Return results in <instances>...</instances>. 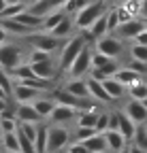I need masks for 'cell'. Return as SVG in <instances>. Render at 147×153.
<instances>
[{
  "instance_id": "cell-44",
  "label": "cell",
  "mask_w": 147,
  "mask_h": 153,
  "mask_svg": "<svg viewBox=\"0 0 147 153\" xmlns=\"http://www.w3.org/2000/svg\"><path fill=\"white\" fill-rule=\"evenodd\" d=\"M0 151H4V147H2V134H0Z\"/></svg>"
},
{
  "instance_id": "cell-35",
  "label": "cell",
  "mask_w": 147,
  "mask_h": 153,
  "mask_svg": "<svg viewBox=\"0 0 147 153\" xmlns=\"http://www.w3.org/2000/svg\"><path fill=\"white\" fill-rule=\"evenodd\" d=\"M126 66L132 68V70H137V72H141L143 76H147V62H141V60H134V57H130Z\"/></svg>"
},
{
  "instance_id": "cell-47",
  "label": "cell",
  "mask_w": 147,
  "mask_h": 153,
  "mask_svg": "<svg viewBox=\"0 0 147 153\" xmlns=\"http://www.w3.org/2000/svg\"><path fill=\"white\" fill-rule=\"evenodd\" d=\"M30 2H32V0H30Z\"/></svg>"
},
{
  "instance_id": "cell-29",
  "label": "cell",
  "mask_w": 147,
  "mask_h": 153,
  "mask_svg": "<svg viewBox=\"0 0 147 153\" xmlns=\"http://www.w3.org/2000/svg\"><path fill=\"white\" fill-rule=\"evenodd\" d=\"M28 4L26 2H17V4H7L4 7V11L0 13V19H11V17H17L24 9H26Z\"/></svg>"
},
{
  "instance_id": "cell-32",
  "label": "cell",
  "mask_w": 147,
  "mask_h": 153,
  "mask_svg": "<svg viewBox=\"0 0 147 153\" xmlns=\"http://www.w3.org/2000/svg\"><path fill=\"white\" fill-rule=\"evenodd\" d=\"M87 2H92V0H68L62 9H64V13H68V15H75V13H77L81 7H85Z\"/></svg>"
},
{
  "instance_id": "cell-17",
  "label": "cell",
  "mask_w": 147,
  "mask_h": 153,
  "mask_svg": "<svg viewBox=\"0 0 147 153\" xmlns=\"http://www.w3.org/2000/svg\"><path fill=\"white\" fill-rule=\"evenodd\" d=\"M102 85H104V89H107V94L111 96L113 100H122V98H128V87L124 85V83H119L115 76H107V79L102 81Z\"/></svg>"
},
{
  "instance_id": "cell-6",
  "label": "cell",
  "mask_w": 147,
  "mask_h": 153,
  "mask_svg": "<svg viewBox=\"0 0 147 153\" xmlns=\"http://www.w3.org/2000/svg\"><path fill=\"white\" fill-rule=\"evenodd\" d=\"M94 49L100 51V53H107V55L117 57V60H119V55H124V49H126V47H124V38H119L115 32H113V34L107 32V34H102V36L96 38Z\"/></svg>"
},
{
  "instance_id": "cell-36",
  "label": "cell",
  "mask_w": 147,
  "mask_h": 153,
  "mask_svg": "<svg viewBox=\"0 0 147 153\" xmlns=\"http://www.w3.org/2000/svg\"><path fill=\"white\" fill-rule=\"evenodd\" d=\"M119 126V117H117V111L109 113V130H117Z\"/></svg>"
},
{
  "instance_id": "cell-5",
  "label": "cell",
  "mask_w": 147,
  "mask_h": 153,
  "mask_svg": "<svg viewBox=\"0 0 147 153\" xmlns=\"http://www.w3.org/2000/svg\"><path fill=\"white\" fill-rule=\"evenodd\" d=\"M72 138V132L64 123H49V138H47V151H62L68 147Z\"/></svg>"
},
{
  "instance_id": "cell-1",
  "label": "cell",
  "mask_w": 147,
  "mask_h": 153,
  "mask_svg": "<svg viewBox=\"0 0 147 153\" xmlns=\"http://www.w3.org/2000/svg\"><path fill=\"white\" fill-rule=\"evenodd\" d=\"M107 7L109 4L104 2V0H92V2H87L85 7H81L75 15H72V19H75V28L77 30H87L107 11Z\"/></svg>"
},
{
  "instance_id": "cell-27",
  "label": "cell",
  "mask_w": 147,
  "mask_h": 153,
  "mask_svg": "<svg viewBox=\"0 0 147 153\" xmlns=\"http://www.w3.org/2000/svg\"><path fill=\"white\" fill-rule=\"evenodd\" d=\"M128 98L141 100V102L147 98V79H145V76L141 81H137V83H132L130 87H128Z\"/></svg>"
},
{
  "instance_id": "cell-25",
  "label": "cell",
  "mask_w": 147,
  "mask_h": 153,
  "mask_svg": "<svg viewBox=\"0 0 147 153\" xmlns=\"http://www.w3.org/2000/svg\"><path fill=\"white\" fill-rule=\"evenodd\" d=\"M117 117H119V126H117V130L124 134L128 140H132L134 130H137V123H134V121L126 115V111H117Z\"/></svg>"
},
{
  "instance_id": "cell-24",
  "label": "cell",
  "mask_w": 147,
  "mask_h": 153,
  "mask_svg": "<svg viewBox=\"0 0 147 153\" xmlns=\"http://www.w3.org/2000/svg\"><path fill=\"white\" fill-rule=\"evenodd\" d=\"M47 138H49V126L45 121L36 123V138H34V151L47 153Z\"/></svg>"
},
{
  "instance_id": "cell-45",
  "label": "cell",
  "mask_w": 147,
  "mask_h": 153,
  "mask_svg": "<svg viewBox=\"0 0 147 153\" xmlns=\"http://www.w3.org/2000/svg\"><path fill=\"white\" fill-rule=\"evenodd\" d=\"M0 134H2V115H0Z\"/></svg>"
},
{
  "instance_id": "cell-23",
  "label": "cell",
  "mask_w": 147,
  "mask_h": 153,
  "mask_svg": "<svg viewBox=\"0 0 147 153\" xmlns=\"http://www.w3.org/2000/svg\"><path fill=\"white\" fill-rule=\"evenodd\" d=\"M113 76H115L119 83H124L126 87H130L132 83H137V81L143 79V74H141V72H137V70H132V68H128V66H119L117 72H115Z\"/></svg>"
},
{
  "instance_id": "cell-34",
  "label": "cell",
  "mask_w": 147,
  "mask_h": 153,
  "mask_svg": "<svg viewBox=\"0 0 147 153\" xmlns=\"http://www.w3.org/2000/svg\"><path fill=\"white\" fill-rule=\"evenodd\" d=\"M107 130H109V111H98L96 132H107Z\"/></svg>"
},
{
  "instance_id": "cell-12",
  "label": "cell",
  "mask_w": 147,
  "mask_h": 153,
  "mask_svg": "<svg viewBox=\"0 0 147 153\" xmlns=\"http://www.w3.org/2000/svg\"><path fill=\"white\" fill-rule=\"evenodd\" d=\"M32 70L36 76H43V79H51L56 81V74L60 70L58 62H53V57H47V60H41V62H30Z\"/></svg>"
},
{
  "instance_id": "cell-39",
  "label": "cell",
  "mask_w": 147,
  "mask_h": 153,
  "mask_svg": "<svg viewBox=\"0 0 147 153\" xmlns=\"http://www.w3.org/2000/svg\"><path fill=\"white\" fill-rule=\"evenodd\" d=\"M9 41V32L2 28V24H0V45H2V43H7Z\"/></svg>"
},
{
  "instance_id": "cell-9",
  "label": "cell",
  "mask_w": 147,
  "mask_h": 153,
  "mask_svg": "<svg viewBox=\"0 0 147 153\" xmlns=\"http://www.w3.org/2000/svg\"><path fill=\"white\" fill-rule=\"evenodd\" d=\"M79 113H81V108H77V106H70V104L58 102L56 108L51 111V115H49L47 119H49L51 123H64V126H68L70 121H77Z\"/></svg>"
},
{
  "instance_id": "cell-42",
  "label": "cell",
  "mask_w": 147,
  "mask_h": 153,
  "mask_svg": "<svg viewBox=\"0 0 147 153\" xmlns=\"http://www.w3.org/2000/svg\"><path fill=\"white\" fill-rule=\"evenodd\" d=\"M4 7H7V0H0V13L4 11Z\"/></svg>"
},
{
  "instance_id": "cell-41",
  "label": "cell",
  "mask_w": 147,
  "mask_h": 153,
  "mask_svg": "<svg viewBox=\"0 0 147 153\" xmlns=\"http://www.w3.org/2000/svg\"><path fill=\"white\" fill-rule=\"evenodd\" d=\"M0 98H7V100H9V96H7V91L2 89V85H0Z\"/></svg>"
},
{
  "instance_id": "cell-15",
  "label": "cell",
  "mask_w": 147,
  "mask_h": 153,
  "mask_svg": "<svg viewBox=\"0 0 147 153\" xmlns=\"http://www.w3.org/2000/svg\"><path fill=\"white\" fill-rule=\"evenodd\" d=\"M66 2H68V0H32V2L28 4V11H32V13H36V15H43V17H45L49 11L62 9Z\"/></svg>"
},
{
  "instance_id": "cell-16",
  "label": "cell",
  "mask_w": 147,
  "mask_h": 153,
  "mask_svg": "<svg viewBox=\"0 0 147 153\" xmlns=\"http://www.w3.org/2000/svg\"><path fill=\"white\" fill-rule=\"evenodd\" d=\"M0 24H2V28L9 32V36H19V38H26L28 34H32V32H34L32 28L24 26L22 22H17L15 17H11V19H0Z\"/></svg>"
},
{
  "instance_id": "cell-10",
  "label": "cell",
  "mask_w": 147,
  "mask_h": 153,
  "mask_svg": "<svg viewBox=\"0 0 147 153\" xmlns=\"http://www.w3.org/2000/svg\"><path fill=\"white\" fill-rule=\"evenodd\" d=\"M15 119L17 121H30V123H41L45 121V117L34 108L32 102H15Z\"/></svg>"
},
{
  "instance_id": "cell-21",
  "label": "cell",
  "mask_w": 147,
  "mask_h": 153,
  "mask_svg": "<svg viewBox=\"0 0 147 153\" xmlns=\"http://www.w3.org/2000/svg\"><path fill=\"white\" fill-rule=\"evenodd\" d=\"M87 149V153H104L109 151L107 149V138H104V132H96V134H92L90 138L81 140Z\"/></svg>"
},
{
  "instance_id": "cell-20",
  "label": "cell",
  "mask_w": 147,
  "mask_h": 153,
  "mask_svg": "<svg viewBox=\"0 0 147 153\" xmlns=\"http://www.w3.org/2000/svg\"><path fill=\"white\" fill-rule=\"evenodd\" d=\"M72 30H75V19H72V15H64L60 22L47 32H51L53 36H60V38H68L72 34Z\"/></svg>"
},
{
  "instance_id": "cell-43",
  "label": "cell",
  "mask_w": 147,
  "mask_h": 153,
  "mask_svg": "<svg viewBox=\"0 0 147 153\" xmlns=\"http://www.w3.org/2000/svg\"><path fill=\"white\" fill-rule=\"evenodd\" d=\"M17 2H24V0H7V4H17Z\"/></svg>"
},
{
  "instance_id": "cell-33",
  "label": "cell",
  "mask_w": 147,
  "mask_h": 153,
  "mask_svg": "<svg viewBox=\"0 0 147 153\" xmlns=\"http://www.w3.org/2000/svg\"><path fill=\"white\" fill-rule=\"evenodd\" d=\"M107 26H109V32H115V28L119 26V17H117L115 7L113 9H107Z\"/></svg>"
},
{
  "instance_id": "cell-40",
  "label": "cell",
  "mask_w": 147,
  "mask_h": 153,
  "mask_svg": "<svg viewBox=\"0 0 147 153\" xmlns=\"http://www.w3.org/2000/svg\"><path fill=\"white\" fill-rule=\"evenodd\" d=\"M104 2H107V4H113V7H115V4H119V2H124V0H104Z\"/></svg>"
},
{
  "instance_id": "cell-14",
  "label": "cell",
  "mask_w": 147,
  "mask_h": 153,
  "mask_svg": "<svg viewBox=\"0 0 147 153\" xmlns=\"http://www.w3.org/2000/svg\"><path fill=\"white\" fill-rule=\"evenodd\" d=\"M124 111H126V115H128V117H130L134 123H145V121H147V106H145L141 100L128 98Z\"/></svg>"
},
{
  "instance_id": "cell-30",
  "label": "cell",
  "mask_w": 147,
  "mask_h": 153,
  "mask_svg": "<svg viewBox=\"0 0 147 153\" xmlns=\"http://www.w3.org/2000/svg\"><path fill=\"white\" fill-rule=\"evenodd\" d=\"M130 57L141 60V62H147V45L132 41V45H130Z\"/></svg>"
},
{
  "instance_id": "cell-18",
  "label": "cell",
  "mask_w": 147,
  "mask_h": 153,
  "mask_svg": "<svg viewBox=\"0 0 147 153\" xmlns=\"http://www.w3.org/2000/svg\"><path fill=\"white\" fill-rule=\"evenodd\" d=\"M64 89H68L70 94L79 96V98H90V89H87L85 76H70V79L64 83Z\"/></svg>"
},
{
  "instance_id": "cell-13",
  "label": "cell",
  "mask_w": 147,
  "mask_h": 153,
  "mask_svg": "<svg viewBox=\"0 0 147 153\" xmlns=\"http://www.w3.org/2000/svg\"><path fill=\"white\" fill-rule=\"evenodd\" d=\"M85 81H87V89H90V98H92V100H96L98 104H109V102H113V98L107 94L102 81H96V79H92V76H85Z\"/></svg>"
},
{
  "instance_id": "cell-4",
  "label": "cell",
  "mask_w": 147,
  "mask_h": 153,
  "mask_svg": "<svg viewBox=\"0 0 147 153\" xmlns=\"http://www.w3.org/2000/svg\"><path fill=\"white\" fill-rule=\"evenodd\" d=\"M83 45H85V36H68L66 38L64 45H62V49H60V60H58L60 70H64V72L68 70V66L79 55V51H81Z\"/></svg>"
},
{
  "instance_id": "cell-46",
  "label": "cell",
  "mask_w": 147,
  "mask_h": 153,
  "mask_svg": "<svg viewBox=\"0 0 147 153\" xmlns=\"http://www.w3.org/2000/svg\"><path fill=\"white\" fill-rule=\"evenodd\" d=\"M143 104H145V106H147V98H145V100H143Z\"/></svg>"
},
{
  "instance_id": "cell-22",
  "label": "cell",
  "mask_w": 147,
  "mask_h": 153,
  "mask_svg": "<svg viewBox=\"0 0 147 153\" xmlns=\"http://www.w3.org/2000/svg\"><path fill=\"white\" fill-rule=\"evenodd\" d=\"M32 104H34V108L39 111V113L43 115L45 119H47L49 115H51V111L56 108V104H58V102H56V98H53V96H51V91H47V94L39 96V98H36V100H34Z\"/></svg>"
},
{
  "instance_id": "cell-11",
  "label": "cell",
  "mask_w": 147,
  "mask_h": 153,
  "mask_svg": "<svg viewBox=\"0 0 147 153\" xmlns=\"http://www.w3.org/2000/svg\"><path fill=\"white\" fill-rule=\"evenodd\" d=\"M43 94H47V91H41V89H36V87H30V85H24L19 81H15L13 83L11 98H13V102H34Z\"/></svg>"
},
{
  "instance_id": "cell-2",
  "label": "cell",
  "mask_w": 147,
  "mask_h": 153,
  "mask_svg": "<svg viewBox=\"0 0 147 153\" xmlns=\"http://www.w3.org/2000/svg\"><path fill=\"white\" fill-rule=\"evenodd\" d=\"M28 51H30V47H28ZM28 51H26L24 45L15 43V41L2 43L0 45V66H2L4 70L15 68L17 64H22V62L28 60Z\"/></svg>"
},
{
  "instance_id": "cell-37",
  "label": "cell",
  "mask_w": 147,
  "mask_h": 153,
  "mask_svg": "<svg viewBox=\"0 0 147 153\" xmlns=\"http://www.w3.org/2000/svg\"><path fill=\"white\" fill-rule=\"evenodd\" d=\"M139 17L147 22V0H141V13H139Z\"/></svg>"
},
{
  "instance_id": "cell-8",
  "label": "cell",
  "mask_w": 147,
  "mask_h": 153,
  "mask_svg": "<svg viewBox=\"0 0 147 153\" xmlns=\"http://www.w3.org/2000/svg\"><path fill=\"white\" fill-rule=\"evenodd\" d=\"M147 28V22L141 17H132V19H128V22H122L117 28H115V34L119 38H124V41H134L137 34H141L143 30Z\"/></svg>"
},
{
  "instance_id": "cell-38",
  "label": "cell",
  "mask_w": 147,
  "mask_h": 153,
  "mask_svg": "<svg viewBox=\"0 0 147 153\" xmlns=\"http://www.w3.org/2000/svg\"><path fill=\"white\" fill-rule=\"evenodd\" d=\"M137 43H143V45H147V28L141 32V34H137V38H134Z\"/></svg>"
},
{
  "instance_id": "cell-7",
  "label": "cell",
  "mask_w": 147,
  "mask_h": 153,
  "mask_svg": "<svg viewBox=\"0 0 147 153\" xmlns=\"http://www.w3.org/2000/svg\"><path fill=\"white\" fill-rule=\"evenodd\" d=\"M92 53H94V49H92L87 43L81 47L79 55L72 60V64L68 66V76H87L90 68H92Z\"/></svg>"
},
{
  "instance_id": "cell-3",
  "label": "cell",
  "mask_w": 147,
  "mask_h": 153,
  "mask_svg": "<svg viewBox=\"0 0 147 153\" xmlns=\"http://www.w3.org/2000/svg\"><path fill=\"white\" fill-rule=\"evenodd\" d=\"M64 41H66V38L53 36L51 32H47V30H43V28H41V30H34L32 34L26 36L28 47H32V49H43V51H49V53H56L58 49H62Z\"/></svg>"
},
{
  "instance_id": "cell-19",
  "label": "cell",
  "mask_w": 147,
  "mask_h": 153,
  "mask_svg": "<svg viewBox=\"0 0 147 153\" xmlns=\"http://www.w3.org/2000/svg\"><path fill=\"white\" fill-rule=\"evenodd\" d=\"M104 138H107V149L109 151H124L128 145V138L119 130H107L104 132Z\"/></svg>"
},
{
  "instance_id": "cell-28",
  "label": "cell",
  "mask_w": 147,
  "mask_h": 153,
  "mask_svg": "<svg viewBox=\"0 0 147 153\" xmlns=\"http://www.w3.org/2000/svg\"><path fill=\"white\" fill-rule=\"evenodd\" d=\"M2 147H4V151H22L15 130L13 132H2Z\"/></svg>"
},
{
  "instance_id": "cell-31",
  "label": "cell",
  "mask_w": 147,
  "mask_h": 153,
  "mask_svg": "<svg viewBox=\"0 0 147 153\" xmlns=\"http://www.w3.org/2000/svg\"><path fill=\"white\" fill-rule=\"evenodd\" d=\"M92 134H96V128H87V126H79L77 123V128H75V132H72V138L75 140H85V138H90Z\"/></svg>"
},
{
  "instance_id": "cell-26",
  "label": "cell",
  "mask_w": 147,
  "mask_h": 153,
  "mask_svg": "<svg viewBox=\"0 0 147 153\" xmlns=\"http://www.w3.org/2000/svg\"><path fill=\"white\" fill-rule=\"evenodd\" d=\"M83 32H87V34H90V38H94V41H96L98 36L107 34V32H109V26H107V11H104V13H102V15L96 19V22L87 28V30H83Z\"/></svg>"
}]
</instances>
